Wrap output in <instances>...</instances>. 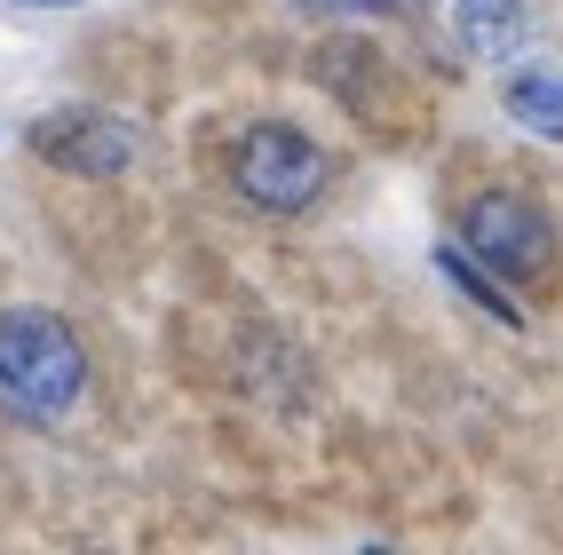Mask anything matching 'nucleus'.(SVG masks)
Instances as JSON below:
<instances>
[{
	"label": "nucleus",
	"instance_id": "obj_2",
	"mask_svg": "<svg viewBox=\"0 0 563 555\" xmlns=\"http://www.w3.org/2000/svg\"><path fill=\"white\" fill-rule=\"evenodd\" d=\"M325 152L294 127V120H254L239 143H231V191L262 214H310L325 199Z\"/></svg>",
	"mask_w": 563,
	"mask_h": 555
},
{
	"label": "nucleus",
	"instance_id": "obj_1",
	"mask_svg": "<svg viewBox=\"0 0 563 555\" xmlns=\"http://www.w3.org/2000/svg\"><path fill=\"white\" fill-rule=\"evenodd\" d=\"M88 389V349L56 310L16 302L0 310V404L16 421H64Z\"/></svg>",
	"mask_w": 563,
	"mask_h": 555
},
{
	"label": "nucleus",
	"instance_id": "obj_4",
	"mask_svg": "<svg viewBox=\"0 0 563 555\" xmlns=\"http://www.w3.org/2000/svg\"><path fill=\"white\" fill-rule=\"evenodd\" d=\"M32 159H48L56 175H80V182H103V175H128L143 159V135L120 120V111H48V120L24 127Z\"/></svg>",
	"mask_w": 563,
	"mask_h": 555
},
{
	"label": "nucleus",
	"instance_id": "obj_5",
	"mask_svg": "<svg viewBox=\"0 0 563 555\" xmlns=\"http://www.w3.org/2000/svg\"><path fill=\"white\" fill-rule=\"evenodd\" d=\"M453 32H461L468 56L500 64V56L523 48V0H461V9H453Z\"/></svg>",
	"mask_w": 563,
	"mask_h": 555
},
{
	"label": "nucleus",
	"instance_id": "obj_8",
	"mask_svg": "<svg viewBox=\"0 0 563 555\" xmlns=\"http://www.w3.org/2000/svg\"><path fill=\"white\" fill-rule=\"evenodd\" d=\"M294 9H318V16H389L397 0H294Z\"/></svg>",
	"mask_w": 563,
	"mask_h": 555
},
{
	"label": "nucleus",
	"instance_id": "obj_7",
	"mask_svg": "<svg viewBox=\"0 0 563 555\" xmlns=\"http://www.w3.org/2000/svg\"><path fill=\"white\" fill-rule=\"evenodd\" d=\"M437 270H444V286H453L461 302H476L484 318H500V325H523V310H516L508 293H500V278H493V270H476L461 246H437Z\"/></svg>",
	"mask_w": 563,
	"mask_h": 555
},
{
	"label": "nucleus",
	"instance_id": "obj_6",
	"mask_svg": "<svg viewBox=\"0 0 563 555\" xmlns=\"http://www.w3.org/2000/svg\"><path fill=\"white\" fill-rule=\"evenodd\" d=\"M508 111H516V127L563 143V71L555 64H523L516 80H508Z\"/></svg>",
	"mask_w": 563,
	"mask_h": 555
},
{
	"label": "nucleus",
	"instance_id": "obj_9",
	"mask_svg": "<svg viewBox=\"0 0 563 555\" xmlns=\"http://www.w3.org/2000/svg\"><path fill=\"white\" fill-rule=\"evenodd\" d=\"M41 9H80V0H41Z\"/></svg>",
	"mask_w": 563,
	"mask_h": 555
},
{
	"label": "nucleus",
	"instance_id": "obj_3",
	"mask_svg": "<svg viewBox=\"0 0 563 555\" xmlns=\"http://www.w3.org/2000/svg\"><path fill=\"white\" fill-rule=\"evenodd\" d=\"M468 263H484L493 278H516V286H532L548 270V254H555V222L523 199V191H476L461 207V238H453Z\"/></svg>",
	"mask_w": 563,
	"mask_h": 555
}]
</instances>
